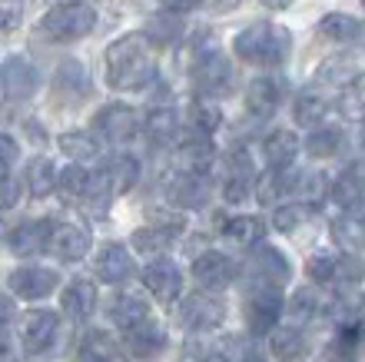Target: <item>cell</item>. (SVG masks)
I'll return each instance as SVG.
<instances>
[{
    "label": "cell",
    "mask_w": 365,
    "mask_h": 362,
    "mask_svg": "<svg viewBox=\"0 0 365 362\" xmlns=\"http://www.w3.org/2000/svg\"><path fill=\"white\" fill-rule=\"evenodd\" d=\"M222 319H226V306L222 299L206 289V293H190L182 296L180 303V323L190 329V333H210V329H220Z\"/></svg>",
    "instance_id": "5"
},
{
    "label": "cell",
    "mask_w": 365,
    "mask_h": 362,
    "mask_svg": "<svg viewBox=\"0 0 365 362\" xmlns=\"http://www.w3.org/2000/svg\"><path fill=\"white\" fill-rule=\"evenodd\" d=\"M60 150L67 153L73 163H83V160H93L96 153H100V146L87 134H63L60 136Z\"/></svg>",
    "instance_id": "45"
},
{
    "label": "cell",
    "mask_w": 365,
    "mask_h": 362,
    "mask_svg": "<svg viewBox=\"0 0 365 362\" xmlns=\"http://www.w3.org/2000/svg\"><path fill=\"white\" fill-rule=\"evenodd\" d=\"M210 190L212 186L206 180V173H176L170 186H166V196L180 210H200L210 200Z\"/></svg>",
    "instance_id": "13"
},
{
    "label": "cell",
    "mask_w": 365,
    "mask_h": 362,
    "mask_svg": "<svg viewBox=\"0 0 365 362\" xmlns=\"http://www.w3.org/2000/svg\"><path fill=\"white\" fill-rule=\"evenodd\" d=\"M202 362H226L222 356H210V359H202Z\"/></svg>",
    "instance_id": "59"
},
{
    "label": "cell",
    "mask_w": 365,
    "mask_h": 362,
    "mask_svg": "<svg viewBox=\"0 0 365 362\" xmlns=\"http://www.w3.org/2000/svg\"><path fill=\"white\" fill-rule=\"evenodd\" d=\"M186 116H190V124L206 136L216 134V130L222 126V110L212 96H196V100L186 106Z\"/></svg>",
    "instance_id": "34"
},
{
    "label": "cell",
    "mask_w": 365,
    "mask_h": 362,
    "mask_svg": "<svg viewBox=\"0 0 365 362\" xmlns=\"http://www.w3.org/2000/svg\"><path fill=\"white\" fill-rule=\"evenodd\" d=\"M339 110L349 120H365V74H352L339 86Z\"/></svg>",
    "instance_id": "33"
},
{
    "label": "cell",
    "mask_w": 365,
    "mask_h": 362,
    "mask_svg": "<svg viewBox=\"0 0 365 362\" xmlns=\"http://www.w3.org/2000/svg\"><path fill=\"white\" fill-rule=\"evenodd\" d=\"M226 166H230V176H252V170H256V163H252L246 146H232L226 153Z\"/></svg>",
    "instance_id": "48"
},
{
    "label": "cell",
    "mask_w": 365,
    "mask_h": 362,
    "mask_svg": "<svg viewBox=\"0 0 365 362\" xmlns=\"http://www.w3.org/2000/svg\"><path fill=\"white\" fill-rule=\"evenodd\" d=\"M110 319H113L120 329H130V326L150 319V303L136 293H116L113 303H110Z\"/></svg>",
    "instance_id": "29"
},
{
    "label": "cell",
    "mask_w": 365,
    "mask_h": 362,
    "mask_svg": "<svg viewBox=\"0 0 365 362\" xmlns=\"http://www.w3.org/2000/svg\"><path fill=\"white\" fill-rule=\"evenodd\" d=\"M329 196H332L342 210H359L365 200V166L362 163H352L349 170L339 173V180L332 183Z\"/></svg>",
    "instance_id": "22"
},
{
    "label": "cell",
    "mask_w": 365,
    "mask_h": 362,
    "mask_svg": "<svg viewBox=\"0 0 365 362\" xmlns=\"http://www.w3.org/2000/svg\"><path fill=\"white\" fill-rule=\"evenodd\" d=\"M90 243H93V236H90V229L83 226V223H60V226H53V233H50V249H53V256L63 259V263L83 259L90 253Z\"/></svg>",
    "instance_id": "12"
},
{
    "label": "cell",
    "mask_w": 365,
    "mask_h": 362,
    "mask_svg": "<svg viewBox=\"0 0 365 362\" xmlns=\"http://www.w3.org/2000/svg\"><path fill=\"white\" fill-rule=\"evenodd\" d=\"M252 196V176H230L222 186V200L226 203H242Z\"/></svg>",
    "instance_id": "49"
},
{
    "label": "cell",
    "mask_w": 365,
    "mask_h": 362,
    "mask_svg": "<svg viewBox=\"0 0 365 362\" xmlns=\"http://www.w3.org/2000/svg\"><path fill=\"white\" fill-rule=\"evenodd\" d=\"M192 86L200 96H226L232 90V64L220 54H206L192 64Z\"/></svg>",
    "instance_id": "7"
},
{
    "label": "cell",
    "mask_w": 365,
    "mask_h": 362,
    "mask_svg": "<svg viewBox=\"0 0 365 362\" xmlns=\"http://www.w3.org/2000/svg\"><path fill=\"white\" fill-rule=\"evenodd\" d=\"M103 176H106V183H110L113 196H120V193H126L140 180V163H136V156H113V160L106 163Z\"/></svg>",
    "instance_id": "35"
},
{
    "label": "cell",
    "mask_w": 365,
    "mask_h": 362,
    "mask_svg": "<svg viewBox=\"0 0 365 362\" xmlns=\"http://www.w3.org/2000/svg\"><path fill=\"white\" fill-rule=\"evenodd\" d=\"M143 286L150 289L156 299H163V303H173L176 296H180L182 273H180V266H176L173 259L156 256L153 263H146V269H143Z\"/></svg>",
    "instance_id": "15"
},
{
    "label": "cell",
    "mask_w": 365,
    "mask_h": 362,
    "mask_svg": "<svg viewBox=\"0 0 365 362\" xmlns=\"http://www.w3.org/2000/svg\"><path fill=\"white\" fill-rule=\"evenodd\" d=\"M17 200H20V183L0 170V210H10V206H17Z\"/></svg>",
    "instance_id": "51"
},
{
    "label": "cell",
    "mask_w": 365,
    "mask_h": 362,
    "mask_svg": "<svg viewBox=\"0 0 365 362\" xmlns=\"http://www.w3.org/2000/svg\"><path fill=\"white\" fill-rule=\"evenodd\" d=\"M14 27V14H10L7 7H0V34H4V30H10Z\"/></svg>",
    "instance_id": "55"
},
{
    "label": "cell",
    "mask_w": 365,
    "mask_h": 362,
    "mask_svg": "<svg viewBox=\"0 0 365 362\" xmlns=\"http://www.w3.org/2000/svg\"><path fill=\"white\" fill-rule=\"evenodd\" d=\"M116 359V346L110 336L103 333H87L80 343V362H113Z\"/></svg>",
    "instance_id": "43"
},
{
    "label": "cell",
    "mask_w": 365,
    "mask_h": 362,
    "mask_svg": "<svg viewBox=\"0 0 365 362\" xmlns=\"http://www.w3.org/2000/svg\"><path fill=\"white\" fill-rule=\"evenodd\" d=\"M349 76H352V70H349L342 60H329L326 67L316 74V80H319V84H329V86H336V90H339V86L346 84Z\"/></svg>",
    "instance_id": "50"
},
{
    "label": "cell",
    "mask_w": 365,
    "mask_h": 362,
    "mask_svg": "<svg viewBox=\"0 0 365 362\" xmlns=\"http://www.w3.org/2000/svg\"><path fill=\"white\" fill-rule=\"evenodd\" d=\"M216 160V146L206 140V134L200 140H186V144L176 146L173 153V166L176 173H206Z\"/></svg>",
    "instance_id": "23"
},
{
    "label": "cell",
    "mask_w": 365,
    "mask_h": 362,
    "mask_svg": "<svg viewBox=\"0 0 365 362\" xmlns=\"http://www.w3.org/2000/svg\"><path fill=\"white\" fill-rule=\"evenodd\" d=\"M309 216H312V206L309 203H282L276 213H272V226L279 229V233H296L302 223H309Z\"/></svg>",
    "instance_id": "42"
},
{
    "label": "cell",
    "mask_w": 365,
    "mask_h": 362,
    "mask_svg": "<svg viewBox=\"0 0 365 362\" xmlns=\"http://www.w3.org/2000/svg\"><path fill=\"white\" fill-rule=\"evenodd\" d=\"M180 14H170V17H163V14H160V17H150L146 20V37H150V44H153V47H166V44H173L176 37H180Z\"/></svg>",
    "instance_id": "44"
},
{
    "label": "cell",
    "mask_w": 365,
    "mask_h": 362,
    "mask_svg": "<svg viewBox=\"0 0 365 362\" xmlns=\"http://www.w3.org/2000/svg\"><path fill=\"white\" fill-rule=\"evenodd\" d=\"M319 37L342 47H365V20L349 17V14H326L319 20Z\"/></svg>",
    "instance_id": "18"
},
{
    "label": "cell",
    "mask_w": 365,
    "mask_h": 362,
    "mask_svg": "<svg viewBox=\"0 0 365 362\" xmlns=\"http://www.w3.org/2000/svg\"><path fill=\"white\" fill-rule=\"evenodd\" d=\"M0 362H10V346H7V336L0 333Z\"/></svg>",
    "instance_id": "57"
},
{
    "label": "cell",
    "mask_w": 365,
    "mask_h": 362,
    "mask_svg": "<svg viewBox=\"0 0 365 362\" xmlns=\"http://www.w3.org/2000/svg\"><path fill=\"white\" fill-rule=\"evenodd\" d=\"M246 273H250L256 283H266V286H282L289 276H292V263H289L276 246L269 243H256L246 259Z\"/></svg>",
    "instance_id": "6"
},
{
    "label": "cell",
    "mask_w": 365,
    "mask_h": 362,
    "mask_svg": "<svg viewBox=\"0 0 365 362\" xmlns=\"http://www.w3.org/2000/svg\"><path fill=\"white\" fill-rule=\"evenodd\" d=\"M262 4H266L269 10H286V7H292L296 0H262Z\"/></svg>",
    "instance_id": "56"
},
{
    "label": "cell",
    "mask_w": 365,
    "mask_h": 362,
    "mask_svg": "<svg viewBox=\"0 0 365 362\" xmlns=\"http://www.w3.org/2000/svg\"><path fill=\"white\" fill-rule=\"evenodd\" d=\"M202 0H160V7L166 10V14H190V10H196Z\"/></svg>",
    "instance_id": "53"
},
{
    "label": "cell",
    "mask_w": 365,
    "mask_h": 362,
    "mask_svg": "<svg viewBox=\"0 0 365 362\" xmlns=\"http://www.w3.org/2000/svg\"><path fill=\"white\" fill-rule=\"evenodd\" d=\"M306 276L322 286V283H336V256H312L306 266Z\"/></svg>",
    "instance_id": "47"
},
{
    "label": "cell",
    "mask_w": 365,
    "mask_h": 362,
    "mask_svg": "<svg viewBox=\"0 0 365 362\" xmlns=\"http://www.w3.org/2000/svg\"><path fill=\"white\" fill-rule=\"evenodd\" d=\"M60 286V276L53 269H40V266H24L10 273V289L24 299H43Z\"/></svg>",
    "instance_id": "19"
},
{
    "label": "cell",
    "mask_w": 365,
    "mask_h": 362,
    "mask_svg": "<svg viewBox=\"0 0 365 362\" xmlns=\"http://www.w3.org/2000/svg\"><path fill=\"white\" fill-rule=\"evenodd\" d=\"M236 263H232L226 253H202L196 263H192V279L200 283L202 289H210V293H220V289L232 286V279H236Z\"/></svg>",
    "instance_id": "11"
},
{
    "label": "cell",
    "mask_w": 365,
    "mask_h": 362,
    "mask_svg": "<svg viewBox=\"0 0 365 362\" xmlns=\"http://www.w3.org/2000/svg\"><path fill=\"white\" fill-rule=\"evenodd\" d=\"M50 233H53V223L47 219H27L20 223L14 233H10V253L17 256H37L50 246Z\"/></svg>",
    "instance_id": "21"
},
{
    "label": "cell",
    "mask_w": 365,
    "mask_h": 362,
    "mask_svg": "<svg viewBox=\"0 0 365 362\" xmlns=\"http://www.w3.org/2000/svg\"><path fill=\"white\" fill-rule=\"evenodd\" d=\"M182 236V226H173V223H153V226H143L133 233V249L140 253H163Z\"/></svg>",
    "instance_id": "28"
},
{
    "label": "cell",
    "mask_w": 365,
    "mask_h": 362,
    "mask_svg": "<svg viewBox=\"0 0 365 362\" xmlns=\"http://www.w3.org/2000/svg\"><path fill=\"white\" fill-rule=\"evenodd\" d=\"M362 259L356 256V253H342V256H336V283H342V286H356L359 279H362Z\"/></svg>",
    "instance_id": "46"
},
{
    "label": "cell",
    "mask_w": 365,
    "mask_h": 362,
    "mask_svg": "<svg viewBox=\"0 0 365 362\" xmlns=\"http://www.w3.org/2000/svg\"><path fill=\"white\" fill-rule=\"evenodd\" d=\"M326 313L339 329H359L362 326V313H365V299H359L356 293H346V286H342V293L332 303H326Z\"/></svg>",
    "instance_id": "30"
},
{
    "label": "cell",
    "mask_w": 365,
    "mask_h": 362,
    "mask_svg": "<svg viewBox=\"0 0 365 362\" xmlns=\"http://www.w3.org/2000/svg\"><path fill=\"white\" fill-rule=\"evenodd\" d=\"M232 50L242 64H252V67H279L286 64L289 54H292V34L279 24L269 20H259V24H250L246 30L236 34L232 40Z\"/></svg>",
    "instance_id": "2"
},
{
    "label": "cell",
    "mask_w": 365,
    "mask_h": 362,
    "mask_svg": "<svg viewBox=\"0 0 365 362\" xmlns=\"http://www.w3.org/2000/svg\"><path fill=\"white\" fill-rule=\"evenodd\" d=\"M296 176L299 170H292V166H269V173L259 180V186H256V200L259 203H276V200H286V196H292V190H296Z\"/></svg>",
    "instance_id": "27"
},
{
    "label": "cell",
    "mask_w": 365,
    "mask_h": 362,
    "mask_svg": "<svg viewBox=\"0 0 365 362\" xmlns=\"http://www.w3.org/2000/svg\"><path fill=\"white\" fill-rule=\"evenodd\" d=\"M329 114V100L316 90H306V94L296 96V104H292V116H296L299 126H319L326 120Z\"/></svg>",
    "instance_id": "36"
},
{
    "label": "cell",
    "mask_w": 365,
    "mask_h": 362,
    "mask_svg": "<svg viewBox=\"0 0 365 362\" xmlns=\"http://www.w3.org/2000/svg\"><path fill=\"white\" fill-rule=\"evenodd\" d=\"M282 96H286V80H279V76H256L246 90V110L252 116H272L282 104Z\"/></svg>",
    "instance_id": "17"
},
{
    "label": "cell",
    "mask_w": 365,
    "mask_h": 362,
    "mask_svg": "<svg viewBox=\"0 0 365 362\" xmlns=\"http://www.w3.org/2000/svg\"><path fill=\"white\" fill-rule=\"evenodd\" d=\"M282 293L279 286H266V283H256V286L246 293V326H250L252 336H262V333H272L282 316Z\"/></svg>",
    "instance_id": "4"
},
{
    "label": "cell",
    "mask_w": 365,
    "mask_h": 362,
    "mask_svg": "<svg viewBox=\"0 0 365 362\" xmlns=\"http://www.w3.org/2000/svg\"><path fill=\"white\" fill-rule=\"evenodd\" d=\"M10 319H14V303H10L7 296H0V329H4Z\"/></svg>",
    "instance_id": "54"
},
{
    "label": "cell",
    "mask_w": 365,
    "mask_h": 362,
    "mask_svg": "<svg viewBox=\"0 0 365 362\" xmlns=\"http://www.w3.org/2000/svg\"><path fill=\"white\" fill-rule=\"evenodd\" d=\"M166 329L160 323H153V319H143V323H136L126 329V353L133 356V359H156V356L166 349Z\"/></svg>",
    "instance_id": "14"
},
{
    "label": "cell",
    "mask_w": 365,
    "mask_h": 362,
    "mask_svg": "<svg viewBox=\"0 0 365 362\" xmlns=\"http://www.w3.org/2000/svg\"><path fill=\"white\" fill-rule=\"evenodd\" d=\"M96 134L110 140V144H130L140 130V116H136L133 106L126 104H106L100 114H96Z\"/></svg>",
    "instance_id": "8"
},
{
    "label": "cell",
    "mask_w": 365,
    "mask_h": 362,
    "mask_svg": "<svg viewBox=\"0 0 365 362\" xmlns=\"http://www.w3.org/2000/svg\"><path fill=\"white\" fill-rule=\"evenodd\" d=\"M17 156H20L17 140H14V136H7V134H0V166H10Z\"/></svg>",
    "instance_id": "52"
},
{
    "label": "cell",
    "mask_w": 365,
    "mask_h": 362,
    "mask_svg": "<svg viewBox=\"0 0 365 362\" xmlns=\"http://www.w3.org/2000/svg\"><path fill=\"white\" fill-rule=\"evenodd\" d=\"M220 236L230 246H256L266 236V223L259 216H230V219H222Z\"/></svg>",
    "instance_id": "24"
},
{
    "label": "cell",
    "mask_w": 365,
    "mask_h": 362,
    "mask_svg": "<svg viewBox=\"0 0 365 362\" xmlns=\"http://www.w3.org/2000/svg\"><path fill=\"white\" fill-rule=\"evenodd\" d=\"M292 196H299V203H309V206L322 203V200L329 196V180H326V173H319V170L299 173Z\"/></svg>",
    "instance_id": "41"
},
{
    "label": "cell",
    "mask_w": 365,
    "mask_h": 362,
    "mask_svg": "<svg viewBox=\"0 0 365 362\" xmlns=\"http://www.w3.org/2000/svg\"><path fill=\"white\" fill-rule=\"evenodd\" d=\"M332 239H336L339 249H346V253H359L365 249V213L359 210H342V216L332 223Z\"/></svg>",
    "instance_id": "25"
},
{
    "label": "cell",
    "mask_w": 365,
    "mask_h": 362,
    "mask_svg": "<svg viewBox=\"0 0 365 362\" xmlns=\"http://www.w3.org/2000/svg\"><path fill=\"white\" fill-rule=\"evenodd\" d=\"M362 140H365V120H362Z\"/></svg>",
    "instance_id": "60"
},
{
    "label": "cell",
    "mask_w": 365,
    "mask_h": 362,
    "mask_svg": "<svg viewBox=\"0 0 365 362\" xmlns=\"http://www.w3.org/2000/svg\"><path fill=\"white\" fill-rule=\"evenodd\" d=\"M309 353H312V339L302 333V326H282V329H272L269 356H276L279 362H302Z\"/></svg>",
    "instance_id": "20"
},
{
    "label": "cell",
    "mask_w": 365,
    "mask_h": 362,
    "mask_svg": "<svg viewBox=\"0 0 365 362\" xmlns=\"http://www.w3.org/2000/svg\"><path fill=\"white\" fill-rule=\"evenodd\" d=\"M322 313H326V303H322V296H319L312 286L296 289L292 299H289V316H292L296 323H312V319Z\"/></svg>",
    "instance_id": "39"
},
{
    "label": "cell",
    "mask_w": 365,
    "mask_h": 362,
    "mask_svg": "<svg viewBox=\"0 0 365 362\" xmlns=\"http://www.w3.org/2000/svg\"><path fill=\"white\" fill-rule=\"evenodd\" d=\"M262 156L269 166H292V160L299 156V136L289 130H272L262 140Z\"/></svg>",
    "instance_id": "31"
},
{
    "label": "cell",
    "mask_w": 365,
    "mask_h": 362,
    "mask_svg": "<svg viewBox=\"0 0 365 362\" xmlns=\"http://www.w3.org/2000/svg\"><path fill=\"white\" fill-rule=\"evenodd\" d=\"M106 80L113 90H143L156 80V50L146 34H126L106 47Z\"/></svg>",
    "instance_id": "1"
},
{
    "label": "cell",
    "mask_w": 365,
    "mask_h": 362,
    "mask_svg": "<svg viewBox=\"0 0 365 362\" xmlns=\"http://www.w3.org/2000/svg\"><path fill=\"white\" fill-rule=\"evenodd\" d=\"M90 183H93V173L83 170L80 163H73V166H67V170L57 176V190L63 193V200L70 203H83V196H87Z\"/></svg>",
    "instance_id": "38"
},
{
    "label": "cell",
    "mask_w": 365,
    "mask_h": 362,
    "mask_svg": "<svg viewBox=\"0 0 365 362\" xmlns=\"http://www.w3.org/2000/svg\"><path fill=\"white\" fill-rule=\"evenodd\" d=\"M40 86V74L27 57H10L0 67V94L7 100H27Z\"/></svg>",
    "instance_id": "9"
},
{
    "label": "cell",
    "mask_w": 365,
    "mask_h": 362,
    "mask_svg": "<svg viewBox=\"0 0 365 362\" xmlns=\"http://www.w3.org/2000/svg\"><path fill=\"white\" fill-rule=\"evenodd\" d=\"M176 134H180V120H176L173 110L153 106V114L146 116V136L153 144H170V140H176Z\"/></svg>",
    "instance_id": "40"
},
{
    "label": "cell",
    "mask_w": 365,
    "mask_h": 362,
    "mask_svg": "<svg viewBox=\"0 0 365 362\" xmlns=\"http://www.w3.org/2000/svg\"><path fill=\"white\" fill-rule=\"evenodd\" d=\"M93 269H96V276L103 279V283H110V286H120V283L136 276L133 256H130L126 246H120V243H103V249L96 253Z\"/></svg>",
    "instance_id": "16"
},
{
    "label": "cell",
    "mask_w": 365,
    "mask_h": 362,
    "mask_svg": "<svg viewBox=\"0 0 365 362\" xmlns=\"http://www.w3.org/2000/svg\"><path fill=\"white\" fill-rule=\"evenodd\" d=\"M63 313L73 319V323H83V319H90L96 309V286L93 283H87V279H73L67 289H63Z\"/></svg>",
    "instance_id": "26"
},
{
    "label": "cell",
    "mask_w": 365,
    "mask_h": 362,
    "mask_svg": "<svg viewBox=\"0 0 365 362\" xmlns=\"http://www.w3.org/2000/svg\"><path fill=\"white\" fill-rule=\"evenodd\" d=\"M362 4H365V0H362Z\"/></svg>",
    "instance_id": "61"
},
{
    "label": "cell",
    "mask_w": 365,
    "mask_h": 362,
    "mask_svg": "<svg viewBox=\"0 0 365 362\" xmlns=\"http://www.w3.org/2000/svg\"><path fill=\"white\" fill-rule=\"evenodd\" d=\"M96 27V14L93 7L80 4V0H70V4H60L40 20V34L47 40H57V44H70V40L87 37L90 30Z\"/></svg>",
    "instance_id": "3"
},
{
    "label": "cell",
    "mask_w": 365,
    "mask_h": 362,
    "mask_svg": "<svg viewBox=\"0 0 365 362\" xmlns=\"http://www.w3.org/2000/svg\"><path fill=\"white\" fill-rule=\"evenodd\" d=\"M359 353H362V356H365V333H362V336H359Z\"/></svg>",
    "instance_id": "58"
},
{
    "label": "cell",
    "mask_w": 365,
    "mask_h": 362,
    "mask_svg": "<svg viewBox=\"0 0 365 362\" xmlns=\"http://www.w3.org/2000/svg\"><path fill=\"white\" fill-rule=\"evenodd\" d=\"M57 329H60V319L57 313H47V309H34V313L24 316L20 323V343L27 353H47L53 339H57Z\"/></svg>",
    "instance_id": "10"
},
{
    "label": "cell",
    "mask_w": 365,
    "mask_h": 362,
    "mask_svg": "<svg viewBox=\"0 0 365 362\" xmlns=\"http://www.w3.org/2000/svg\"><path fill=\"white\" fill-rule=\"evenodd\" d=\"M342 146H346V136L336 126H312V134L306 140V150L312 160H332L342 153Z\"/></svg>",
    "instance_id": "32"
},
{
    "label": "cell",
    "mask_w": 365,
    "mask_h": 362,
    "mask_svg": "<svg viewBox=\"0 0 365 362\" xmlns=\"http://www.w3.org/2000/svg\"><path fill=\"white\" fill-rule=\"evenodd\" d=\"M53 186H57V166L50 163V156H34L27 166V193L30 196H50Z\"/></svg>",
    "instance_id": "37"
}]
</instances>
